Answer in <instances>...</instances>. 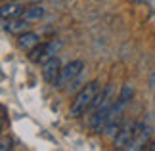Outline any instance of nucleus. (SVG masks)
I'll list each match as a JSON object with an SVG mask.
<instances>
[{
  "label": "nucleus",
  "instance_id": "7ed1b4c3",
  "mask_svg": "<svg viewBox=\"0 0 155 151\" xmlns=\"http://www.w3.org/2000/svg\"><path fill=\"white\" fill-rule=\"evenodd\" d=\"M113 103H115V98H113V92L104 100V103L98 107L96 111H92V117H90V128L92 132L96 134H102V130H105V124H107V117H109V111Z\"/></svg>",
  "mask_w": 155,
  "mask_h": 151
},
{
  "label": "nucleus",
  "instance_id": "2eb2a0df",
  "mask_svg": "<svg viewBox=\"0 0 155 151\" xmlns=\"http://www.w3.org/2000/svg\"><path fill=\"white\" fill-rule=\"evenodd\" d=\"M151 88H155V71L151 73Z\"/></svg>",
  "mask_w": 155,
  "mask_h": 151
},
{
  "label": "nucleus",
  "instance_id": "39448f33",
  "mask_svg": "<svg viewBox=\"0 0 155 151\" xmlns=\"http://www.w3.org/2000/svg\"><path fill=\"white\" fill-rule=\"evenodd\" d=\"M136 134V120L134 123H123L121 128L117 130L115 138H113V147L115 149H127L130 146V142L134 140Z\"/></svg>",
  "mask_w": 155,
  "mask_h": 151
},
{
  "label": "nucleus",
  "instance_id": "1a4fd4ad",
  "mask_svg": "<svg viewBox=\"0 0 155 151\" xmlns=\"http://www.w3.org/2000/svg\"><path fill=\"white\" fill-rule=\"evenodd\" d=\"M25 11V6L12 0V2H4L2 8H0V15L2 19H12V17H21V14Z\"/></svg>",
  "mask_w": 155,
  "mask_h": 151
},
{
  "label": "nucleus",
  "instance_id": "9b49d317",
  "mask_svg": "<svg viewBox=\"0 0 155 151\" xmlns=\"http://www.w3.org/2000/svg\"><path fill=\"white\" fill-rule=\"evenodd\" d=\"M21 17H25L29 21H38V19L44 17V8L42 6H29V8H25V11L21 14Z\"/></svg>",
  "mask_w": 155,
  "mask_h": 151
},
{
  "label": "nucleus",
  "instance_id": "f8f14e48",
  "mask_svg": "<svg viewBox=\"0 0 155 151\" xmlns=\"http://www.w3.org/2000/svg\"><path fill=\"white\" fill-rule=\"evenodd\" d=\"M132 96H134V88H132V84H130V82L123 84L121 92H119V100H123L124 103H128V101L132 100Z\"/></svg>",
  "mask_w": 155,
  "mask_h": 151
},
{
  "label": "nucleus",
  "instance_id": "20e7f679",
  "mask_svg": "<svg viewBox=\"0 0 155 151\" xmlns=\"http://www.w3.org/2000/svg\"><path fill=\"white\" fill-rule=\"evenodd\" d=\"M61 48V40H48V42H38L37 46L29 52V59L33 63H44L50 57L56 56V52Z\"/></svg>",
  "mask_w": 155,
  "mask_h": 151
},
{
  "label": "nucleus",
  "instance_id": "6e6552de",
  "mask_svg": "<svg viewBox=\"0 0 155 151\" xmlns=\"http://www.w3.org/2000/svg\"><path fill=\"white\" fill-rule=\"evenodd\" d=\"M31 23L33 21L25 19V17H19V19H14V17H12L10 21L4 19V29L12 34H21V33H25V31L31 29Z\"/></svg>",
  "mask_w": 155,
  "mask_h": 151
},
{
  "label": "nucleus",
  "instance_id": "dca6fc26",
  "mask_svg": "<svg viewBox=\"0 0 155 151\" xmlns=\"http://www.w3.org/2000/svg\"><path fill=\"white\" fill-rule=\"evenodd\" d=\"M151 149H155V140H153V143H151Z\"/></svg>",
  "mask_w": 155,
  "mask_h": 151
},
{
  "label": "nucleus",
  "instance_id": "f03ea898",
  "mask_svg": "<svg viewBox=\"0 0 155 151\" xmlns=\"http://www.w3.org/2000/svg\"><path fill=\"white\" fill-rule=\"evenodd\" d=\"M82 69H84V61H82V59H73L71 63H67L65 67H61V71H59L58 78L52 82V86L56 88V90L67 88L77 77L82 75Z\"/></svg>",
  "mask_w": 155,
  "mask_h": 151
},
{
  "label": "nucleus",
  "instance_id": "ddd939ff",
  "mask_svg": "<svg viewBox=\"0 0 155 151\" xmlns=\"http://www.w3.org/2000/svg\"><path fill=\"white\" fill-rule=\"evenodd\" d=\"M81 82H82V75H79V77H77L73 82L69 84V86H67V92H75V90L81 86Z\"/></svg>",
  "mask_w": 155,
  "mask_h": 151
},
{
  "label": "nucleus",
  "instance_id": "f257e3e1",
  "mask_svg": "<svg viewBox=\"0 0 155 151\" xmlns=\"http://www.w3.org/2000/svg\"><path fill=\"white\" fill-rule=\"evenodd\" d=\"M100 82L98 80H92V82H86L79 92L75 94V100L71 101V107H69V113L71 117H81L84 115L86 111H90V105L94 103L96 96L100 94Z\"/></svg>",
  "mask_w": 155,
  "mask_h": 151
},
{
  "label": "nucleus",
  "instance_id": "0eeeda50",
  "mask_svg": "<svg viewBox=\"0 0 155 151\" xmlns=\"http://www.w3.org/2000/svg\"><path fill=\"white\" fill-rule=\"evenodd\" d=\"M59 71H61V59L56 57V56L42 63V77H44V80H48V82L56 80L58 75H59Z\"/></svg>",
  "mask_w": 155,
  "mask_h": 151
},
{
  "label": "nucleus",
  "instance_id": "4468645a",
  "mask_svg": "<svg viewBox=\"0 0 155 151\" xmlns=\"http://www.w3.org/2000/svg\"><path fill=\"white\" fill-rule=\"evenodd\" d=\"M0 149H2V151H8V149H12V143L8 142V138H2V146H0Z\"/></svg>",
  "mask_w": 155,
  "mask_h": 151
},
{
  "label": "nucleus",
  "instance_id": "9d476101",
  "mask_svg": "<svg viewBox=\"0 0 155 151\" xmlns=\"http://www.w3.org/2000/svg\"><path fill=\"white\" fill-rule=\"evenodd\" d=\"M40 42V37L37 33H33V31H25V33H21V34H17V44H19L21 50H27V52H31L35 46H37Z\"/></svg>",
  "mask_w": 155,
  "mask_h": 151
},
{
  "label": "nucleus",
  "instance_id": "423d86ee",
  "mask_svg": "<svg viewBox=\"0 0 155 151\" xmlns=\"http://www.w3.org/2000/svg\"><path fill=\"white\" fill-rule=\"evenodd\" d=\"M151 136H153V130H151V124H146L142 126V130L138 132V134L134 136V140L130 142V146L127 149H132V151H140V149H146L147 146V142L151 140Z\"/></svg>",
  "mask_w": 155,
  "mask_h": 151
},
{
  "label": "nucleus",
  "instance_id": "f3484780",
  "mask_svg": "<svg viewBox=\"0 0 155 151\" xmlns=\"http://www.w3.org/2000/svg\"><path fill=\"white\" fill-rule=\"evenodd\" d=\"M2 2H12V0H2Z\"/></svg>",
  "mask_w": 155,
  "mask_h": 151
}]
</instances>
